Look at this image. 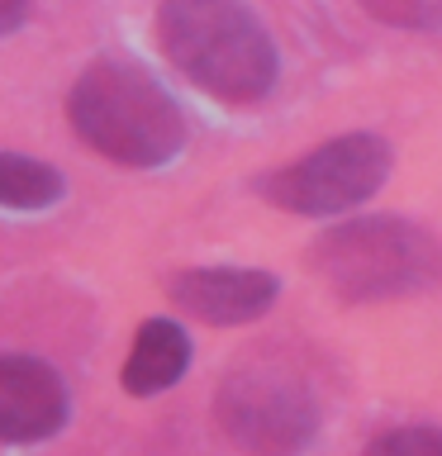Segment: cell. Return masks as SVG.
<instances>
[{
    "label": "cell",
    "instance_id": "6da1fadb",
    "mask_svg": "<svg viewBox=\"0 0 442 456\" xmlns=\"http://www.w3.org/2000/svg\"><path fill=\"white\" fill-rule=\"evenodd\" d=\"M157 38L167 62L224 105H252L276 86V43L242 0H162Z\"/></svg>",
    "mask_w": 442,
    "mask_h": 456
},
{
    "label": "cell",
    "instance_id": "7a4b0ae2",
    "mask_svg": "<svg viewBox=\"0 0 442 456\" xmlns=\"http://www.w3.org/2000/svg\"><path fill=\"white\" fill-rule=\"evenodd\" d=\"M67 119L81 142L119 167H167L185 148V119L162 86L143 67L91 62L67 95Z\"/></svg>",
    "mask_w": 442,
    "mask_h": 456
},
{
    "label": "cell",
    "instance_id": "3957f363",
    "mask_svg": "<svg viewBox=\"0 0 442 456\" xmlns=\"http://www.w3.org/2000/svg\"><path fill=\"white\" fill-rule=\"evenodd\" d=\"M309 271L342 305H376L438 285L442 242L409 219H352L319 233Z\"/></svg>",
    "mask_w": 442,
    "mask_h": 456
},
{
    "label": "cell",
    "instance_id": "277c9868",
    "mask_svg": "<svg viewBox=\"0 0 442 456\" xmlns=\"http://www.w3.org/2000/svg\"><path fill=\"white\" fill-rule=\"evenodd\" d=\"M214 419L248 456H299L319 437V404L276 366H242L219 385Z\"/></svg>",
    "mask_w": 442,
    "mask_h": 456
},
{
    "label": "cell",
    "instance_id": "5b68a950",
    "mask_svg": "<svg viewBox=\"0 0 442 456\" xmlns=\"http://www.w3.org/2000/svg\"><path fill=\"white\" fill-rule=\"evenodd\" d=\"M390 142L376 134H342L333 142H319L299 162L271 171L262 181V195L271 205L305 214V219H328L348 214L362 200H371L390 176Z\"/></svg>",
    "mask_w": 442,
    "mask_h": 456
},
{
    "label": "cell",
    "instance_id": "8992f818",
    "mask_svg": "<svg viewBox=\"0 0 442 456\" xmlns=\"http://www.w3.org/2000/svg\"><path fill=\"white\" fill-rule=\"evenodd\" d=\"M71 395L67 380L38 356H0V442L34 447L67 428Z\"/></svg>",
    "mask_w": 442,
    "mask_h": 456
},
{
    "label": "cell",
    "instance_id": "52a82bcc",
    "mask_svg": "<svg viewBox=\"0 0 442 456\" xmlns=\"http://www.w3.org/2000/svg\"><path fill=\"white\" fill-rule=\"evenodd\" d=\"M167 295L191 319H205L214 328H238V323L262 319L276 305L281 281L257 266H191L167 281Z\"/></svg>",
    "mask_w": 442,
    "mask_h": 456
},
{
    "label": "cell",
    "instance_id": "ba28073f",
    "mask_svg": "<svg viewBox=\"0 0 442 456\" xmlns=\"http://www.w3.org/2000/svg\"><path fill=\"white\" fill-rule=\"evenodd\" d=\"M185 370H191V333L176 319H148L134 333L119 385L134 399H152V395H167L171 385H181Z\"/></svg>",
    "mask_w": 442,
    "mask_h": 456
},
{
    "label": "cell",
    "instance_id": "9c48e42d",
    "mask_svg": "<svg viewBox=\"0 0 442 456\" xmlns=\"http://www.w3.org/2000/svg\"><path fill=\"white\" fill-rule=\"evenodd\" d=\"M62 191L67 181L57 167L24 152H0V209H20V214L53 209L62 200Z\"/></svg>",
    "mask_w": 442,
    "mask_h": 456
},
{
    "label": "cell",
    "instance_id": "30bf717a",
    "mask_svg": "<svg viewBox=\"0 0 442 456\" xmlns=\"http://www.w3.org/2000/svg\"><path fill=\"white\" fill-rule=\"evenodd\" d=\"M366 456H442V428H428V423L385 428L381 437H371Z\"/></svg>",
    "mask_w": 442,
    "mask_h": 456
},
{
    "label": "cell",
    "instance_id": "8fae6325",
    "mask_svg": "<svg viewBox=\"0 0 442 456\" xmlns=\"http://www.w3.org/2000/svg\"><path fill=\"white\" fill-rule=\"evenodd\" d=\"M366 5L376 10L381 20H390V24H433L428 0H366Z\"/></svg>",
    "mask_w": 442,
    "mask_h": 456
},
{
    "label": "cell",
    "instance_id": "7c38bea8",
    "mask_svg": "<svg viewBox=\"0 0 442 456\" xmlns=\"http://www.w3.org/2000/svg\"><path fill=\"white\" fill-rule=\"evenodd\" d=\"M29 14V0H0V34H14Z\"/></svg>",
    "mask_w": 442,
    "mask_h": 456
}]
</instances>
